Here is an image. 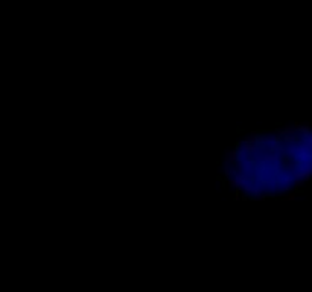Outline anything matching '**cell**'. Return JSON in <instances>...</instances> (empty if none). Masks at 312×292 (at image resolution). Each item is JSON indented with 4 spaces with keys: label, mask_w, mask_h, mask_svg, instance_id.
Wrapping results in <instances>:
<instances>
[{
    "label": "cell",
    "mask_w": 312,
    "mask_h": 292,
    "mask_svg": "<svg viewBox=\"0 0 312 292\" xmlns=\"http://www.w3.org/2000/svg\"><path fill=\"white\" fill-rule=\"evenodd\" d=\"M256 161H265V163H279L280 161V155L277 154H265L262 157H257L256 158Z\"/></svg>",
    "instance_id": "6da1fadb"
},
{
    "label": "cell",
    "mask_w": 312,
    "mask_h": 292,
    "mask_svg": "<svg viewBox=\"0 0 312 292\" xmlns=\"http://www.w3.org/2000/svg\"><path fill=\"white\" fill-rule=\"evenodd\" d=\"M277 131L280 132V136H288V134H295V132H298L295 125H285L283 128H277Z\"/></svg>",
    "instance_id": "7a4b0ae2"
},
{
    "label": "cell",
    "mask_w": 312,
    "mask_h": 292,
    "mask_svg": "<svg viewBox=\"0 0 312 292\" xmlns=\"http://www.w3.org/2000/svg\"><path fill=\"white\" fill-rule=\"evenodd\" d=\"M239 160V152L238 149L235 151H228L227 152V157H225V166H230V163H236Z\"/></svg>",
    "instance_id": "3957f363"
},
{
    "label": "cell",
    "mask_w": 312,
    "mask_h": 292,
    "mask_svg": "<svg viewBox=\"0 0 312 292\" xmlns=\"http://www.w3.org/2000/svg\"><path fill=\"white\" fill-rule=\"evenodd\" d=\"M297 145L298 143H292L289 148H288V158H291V160H294V158H297L298 155V151H297Z\"/></svg>",
    "instance_id": "277c9868"
},
{
    "label": "cell",
    "mask_w": 312,
    "mask_h": 292,
    "mask_svg": "<svg viewBox=\"0 0 312 292\" xmlns=\"http://www.w3.org/2000/svg\"><path fill=\"white\" fill-rule=\"evenodd\" d=\"M283 142H286V143H298V137L295 134H288V136H285Z\"/></svg>",
    "instance_id": "5b68a950"
},
{
    "label": "cell",
    "mask_w": 312,
    "mask_h": 292,
    "mask_svg": "<svg viewBox=\"0 0 312 292\" xmlns=\"http://www.w3.org/2000/svg\"><path fill=\"white\" fill-rule=\"evenodd\" d=\"M305 181H306V180H303V178H298V177H297V178H294V183H292V184H294V189H295V190L302 189V186L305 184Z\"/></svg>",
    "instance_id": "8992f818"
},
{
    "label": "cell",
    "mask_w": 312,
    "mask_h": 292,
    "mask_svg": "<svg viewBox=\"0 0 312 292\" xmlns=\"http://www.w3.org/2000/svg\"><path fill=\"white\" fill-rule=\"evenodd\" d=\"M269 149L271 151H279V152H285V148L280 145V142L279 143H272V145H269Z\"/></svg>",
    "instance_id": "52a82bcc"
},
{
    "label": "cell",
    "mask_w": 312,
    "mask_h": 292,
    "mask_svg": "<svg viewBox=\"0 0 312 292\" xmlns=\"http://www.w3.org/2000/svg\"><path fill=\"white\" fill-rule=\"evenodd\" d=\"M253 187H254V183L253 181H248L245 186H244V193H251V190H253Z\"/></svg>",
    "instance_id": "ba28073f"
},
{
    "label": "cell",
    "mask_w": 312,
    "mask_h": 292,
    "mask_svg": "<svg viewBox=\"0 0 312 292\" xmlns=\"http://www.w3.org/2000/svg\"><path fill=\"white\" fill-rule=\"evenodd\" d=\"M280 198H282V200H285V201H294V200H295V193H294V192H292V193H288V195L280 193Z\"/></svg>",
    "instance_id": "9c48e42d"
},
{
    "label": "cell",
    "mask_w": 312,
    "mask_h": 292,
    "mask_svg": "<svg viewBox=\"0 0 312 292\" xmlns=\"http://www.w3.org/2000/svg\"><path fill=\"white\" fill-rule=\"evenodd\" d=\"M227 184L230 186V187H235V189H236V178H235V177H233V178L228 177V178H227Z\"/></svg>",
    "instance_id": "30bf717a"
},
{
    "label": "cell",
    "mask_w": 312,
    "mask_h": 292,
    "mask_svg": "<svg viewBox=\"0 0 312 292\" xmlns=\"http://www.w3.org/2000/svg\"><path fill=\"white\" fill-rule=\"evenodd\" d=\"M303 143H306L309 148L312 149V134L311 136H308V137H305V140H303Z\"/></svg>",
    "instance_id": "8fae6325"
},
{
    "label": "cell",
    "mask_w": 312,
    "mask_h": 292,
    "mask_svg": "<svg viewBox=\"0 0 312 292\" xmlns=\"http://www.w3.org/2000/svg\"><path fill=\"white\" fill-rule=\"evenodd\" d=\"M251 193H253V196H254V195H259V193H262V190H261V187H256V186H254V187H253V190H251Z\"/></svg>",
    "instance_id": "7c38bea8"
}]
</instances>
